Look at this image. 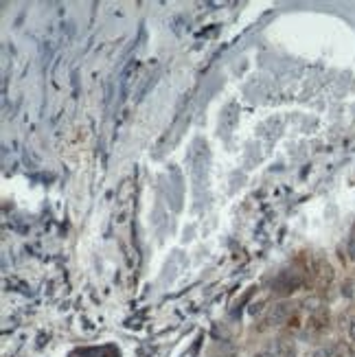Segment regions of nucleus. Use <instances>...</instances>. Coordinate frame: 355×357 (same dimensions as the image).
Returning <instances> with one entry per match:
<instances>
[{
  "instance_id": "obj_6",
  "label": "nucleus",
  "mask_w": 355,
  "mask_h": 357,
  "mask_svg": "<svg viewBox=\"0 0 355 357\" xmlns=\"http://www.w3.org/2000/svg\"><path fill=\"white\" fill-rule=\"evenodd\" d=\"M351 336H353V340H355V322L351 325Z\"/></svg>"
},
{
  "instance_id": "obj_2",
  "label": "nucleus",
  "mask_w": 355,
  "mask_h": 357,
  "mask_svg": "<svg viewBox=\"0 0 355 357\" xmlns=\"http://www.w3.org/2000/svg\"><path fill=\"white\" fill-rule=\"evenodd\" d=\"M325 325H327V314L325 311H316V314H312V318H309V327H312L314 331L325 329Z\"/></svg>"
},
{
  "instance_id": "obj_3",
  "label": "nucleus",
  "mask_w": 355,
  "mask_h": 357,
  "mask_svg": "<svg viewBox=\"0 0 355 357\" xmlns=\"http://www.w3.org/2000/svg\"><path fill=\"white\" fill-rule=\"evenodd\" d=\"M312 357H336V351L331 349V347H323V349H318Z\"/></svg>"
},
{
  "instance_id": "obj_1",
  "label": "nucleus",
  "mask_w": 355,
  "mask_h": 357,
  "mask_svg": "<svg viewBox=\"0 0 355 357\" xmlns=\"http://www.w3.org/2000/svg\"><path fill=\"white\" fill-rule=\"evenodd\" d=\"M287 316H290V305H285V303L274 305V307L270 309L268 318H265V325H270V327H279V325H283V322L287 320Z\"/></svg>"
},
{
  "instance_id": "obj_7",
  "label": "nucleus",
  "mask_w": 355,
  "mask_h": 357,
  "mask_svg": "<svg viewBox=\"0 0 355 357\" xmlns=\"http://www.w3.org/2000/svg\"><path fill=\"white\" fill-rule=\"evenodd\" d=\"M347 357H353V355H347Z\"/></svg>"
},
{
  "instance_id": "obj_4",
  "label": "nucleus",
  "mask_w": 355,
  "mask_h": 357,
  "mask_svg": "<svg viewBox=\"0 0 355 357\" xmlns=\"http://www.w3.org/2000/svg\"><path fill=\"white\" fill-rule=\"evenodd\" d=\"M254 357H279V353H276L274 349H265V351H259Z\"/></svg>"
},
{
  "instance_id": "obj_5",
  "label": "nucleus",
  "mask_w": 355,
  "mask_h": 357,
  "mask_svg": "<svg viewBox=\"0 0 355 357\" xmlns=\"http://www.w3.org/2000/svg\"><path fill=\"white\" fill-rule=\"evenodd\" d=\"M285 357H296V353L294 351H285Z\"/></svg>"
}]
</instances>
